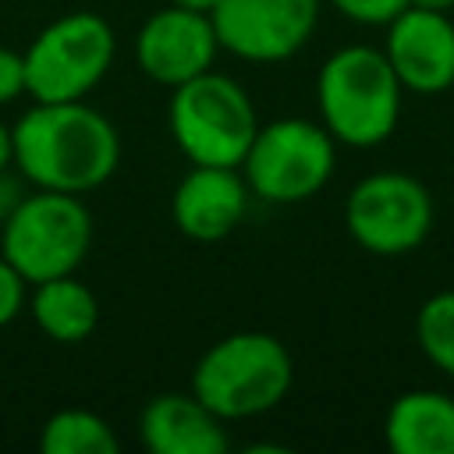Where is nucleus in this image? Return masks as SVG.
I'll return each mask as SVG.
<instances>
[{
	"label": "nucleus",
	"mask_w": 454,
	"mask_h": 454,
	"mask_svg": "<svg viewBox=\"0 0 454 454\" xmlns=\"http://www.w3.org/2000/svg\"><path fill=\"white\" fill-rule=\"evenodd\" d=\"M323 0H216L209 11L220 50L248 64L291 60L316 32Z\"/></svg>",
	"instance_id": "nucleus-9"
},
{
	"label": "nucleus",
	"mask_w": 454,
	"mask_h": 454,
	"mask_svg": "<svg viewBox=\"0 0 454 454\" xmlns=\"http://www.w3.org/2000/svg\"><path fill=\"white\" fill-rule=\"evenodd\" d=\"M436 220L429 188L408 170H376L355 181L344 199V227L369 255H408L415 252Z\"/></svg>",
	"instance_id": "nucleus-8"
},
{
	"label": "nucleus",
	"mask_w": 454,
	"mask_h": 454,
	"mask_svg": "<svg viewBox=\"0 0 454 454\" xmlns=\"http://www.w3.org/2000/svg\"><path fill=\"white\" fill-rule=\"evenodd\" d=\"M92 248V213L82 195L35 188L0 223V255L28 280L74 273Z\"/></svg>",
	"instance_id": "nucleus-5"
},
{
	"label": "nucleus",
	"mask_w": 454,
	"mask_h": 454,
	"mask_svg": "<svg viewBox=\"0 0 454 454\" xmlns=\"http://www.w3.org/2000/svg\"><path fill=\"white\" fill-rule=\"evenodd\" d=\"M294 383V362L280 337L238 330L209 344L192 369V394L223 422L273 411Z\"/></svg>",
	"instance_id": "nucleus-3"
},
{
	"label": "nucleus",
	"mask_w": 454,
	"mask_h": 454,
	"mask_svg": "<svg viewBox=\"0 0 454 454\" xmlns=\"http://www.w3.org/2000/svg\"><path fill=\"white\" fill-rule=\"evenodd\" d=\"M383 53L411 96H440L454 85V21L447 11L404 7L383 25Z\"/></svg>",
	"instance_id": "nucleus-11"
},
{
	"label": "nucleus",
	"mask_w": 454,
	"mask_h": 454,
	"mask_svg": "<svg viewBox=\"0 0 454 454\" xmlns=\"http://www.w3.org/2000/svg\"><path fill=\"white\" fill-rule=\"evenodd\" d=\"M25 96V57L11 46H0V106Z\"/></svg>",
	"instance_id": "nucleus-20"
},
{
	"label": "nucleus",
	"mask_w": 454,
	"mask_h": 454,
	"mask_svg": "<svg viewBox=\"0 0 454 454\" xmlns=\"http://www.w3.org/2000/svg\"><path fill=\"white\" fill-rule=\"evenodd\" d=\"M167 124L188 163L241 167L255 131V103L231 74L202 71L170 89Z\"/></svg>",
	"instance_id": "nucleus-4"
},
{
	"label": "nucleus",
	"mask_w": 454,
	"mask_h": 454,
	"mask_svg": "<svg viewBox=\"0 0 454 454\" xmlns=\"http://www.w3.org/2000/svg\"><path fill=\"white\" fill-rule=\"evenodd\" d=\"M404 89L383 46L348 43L333 50L316 74L319 124L348 149L383 145L401 121Z\"/></svg>",
	"instance_id": "nucleus-2"
},
{
	"label": "nucleus",
	"mask_w": 454,
	"mask_h": 454,
	"mask_svg": "<svg viewBox=\"0 0 454 454\" xmlns=\"http://www.w3.org/2000/svg\"><path fill=\"white\" fill-rule=\"evenodd\" d=\"M117 39L103 14L71 11L39 28L25 57V92L35 103L85 99L114 67Z\"/></svg>",
	"instance_id": "nucleus-6"
},
{
	"label": "nucleus",
	"mask_w": 454,
	"mask_h": 454,
	"mask_svg": "<svg viewBox=\"0 0 454 454\" xmlns=\"http://www.w3.org/2000/svg\"><path fill=\"white\" fill-rule=\"evenodd\" d=\"M28 305V280L0 255V330L11 326Z\"/></svg>",
	"instance_id": "nucleus-18"
},
{
	"label": "nucleus",
	"mask_w": 454,
	"mask_h": 454,
	"mask_svg": "<svg viewBox=\"0 0 454 454\" xmlns=\"http://www.w3.org/2000/svg\"><path fill=\"white\" fill-rule=\"evenodd\" d=\"M252 188L241 167H206L192 163V170L177 181L170 195V216L177 231L192 241H223L248 216Z\"/></svg>",
	"instance_id": "nucleus-12"
},
{
	"label": "nucleus",
	"mask_w": 454,
	"mask_h": 454,
	"mask_svg": "<svg viewBox=\"0 0 454 454\" xmlns=\"http://www.w3.org/2000/svg\"><path fill=\"white\" fill-rule=\"evenodd\" d=\"M167 4H177V7H192V11H213L216 7V0H167Z\"/></svg>",
	"instance_id": "nucleus-24"
},
{
	"label": "nucleus",
	"mask_w": 454,
	"mask_h": 454,
	"mask_svg": "<svg viewBox=\"0 0 454 454\" xmlns=\"http://www.w3.org/2000/svg\"><path fill=\"white\" fill-rule=\"evenodd\" d=\"M28 316L39 326V333H46L50 340L82 344L99 323V301L74 273H64L32 284Z\"/></svg>",
	"instance_id": "nucleus-15"
},
{
	"label": "nucleus",
	"mask_w": 454,
	"mask_h": 454,
	"mask_svg": "<svg viewBox=\"0 0 454 454\" xmlns=\"http://www.w3.org/2000/svg\"><path fill=\"white\" fill-rule=\"evenodd\" d=\"M326 4L358 25H387L394 14L408 7V0H326Z\"/></svg>",
	"instance_id": "nucleus-19"
},
{
	"label": "nucleus",
	"mask_w": 454,
	"mask_h": 454,
	"mask_svg": "<svg viewBox=\"0 0 454 454\" xmlns=\"http://www.w3.org/2000/svg\"><path fill=\"white\" fill-rule=\"evenodd\" d=\"M411 7H426V11H454V0H408Z\"/></svg>",
	"instance_id": "nucleus-23"
},
{
	"label": "nucleus",
	"mask_w": 454,
	"mask_h": 454,
	"mask_svg": "<svg viewBox=\"0 0 454 454\" xmlns=\"http://www.w3.org/2000/svg\"><path fill=\"white\" fill-rule=\"evenodd\" d=\"M25 195H28V192L21 188V181H18V177H11L7 170H0V223L18 209V202H21Z\"/></svg>",
	"instance_id": "nucleus-21"
},
{
	"label": "nucleus",
	"mask_w": 454,
	"mask_h": 454,
	"mask_svg": "<svg viewBox=\"0 0 454 454\" xmlns=\"http://www.w3.org/2000/svg\"><path fill=\"white\" fill-rule=\"evenodd\" d=\"M14 167L32 188L85 195L106 184L121 163V135L85 99L35 103L11 124Z\"/></svg>",
	"instance_id": "nucleus-1"
},
{
	"label": "nucleus",
	"mask_w": 454,
	"mask_h": 454,
	"mask_svg": "<svg viewBox=\"0 0 454 454\" xmlns=\"http://www.w3.org/2000/svg\"><path fill=\"white\" fill-rule=\"evenodd\" d=\"M415 340L426 362L454 380V287L436 291L419 305Z\"/></svg>",
	"instance_id": "nucleus-17"
},
{
	"label": "nucleus",
	"mask_w": 454,
	"mask_h": 454,
	"mask_svg": "<svg viewBox=\"0 0 454 454\" xmlns=\"http://www.w3.org/2000/svg\"><path fill=\"white\" fill-rule=\"evenodd\" d=\"M337 167L333 135L309 117H280L259 124L241 174L255 199L270 206H298L326 188Z\"/></svg>",
	"instance_id": "nucleus-7"
},
{
	"label": "nucleus",
	"mask_w": 454,
	"mask_h": 454,
	"mask_svg": "<svg viewBox=\"0 0 454 454\" xmlns=\"http://www.w3.org/2000/svg\"><path fill=\"white\" fill-rule=\"evenodd\" d=\"M450 209H454V202H450Z\"/></svg>",
	"instance_id": "nucleus-25"
},
{
	"label": "nucleus",
	"mask_w": 454,
	"mask_h": 454,
	"mask_svg": "<svg viewBox=\"0 0 454 454\" xmlns=\"http://www.w3.org/2000/svg\"><path fill=\"white\" fill-rule=\"evenodd\" d=\"M43 454H117L114 426L89 408H60L39 429Z\"/></svg>",
	"instance_id": "nucleus-16"
},
{
	"label": "nucleus",
	"mask_w": 454,
	"mask_h": 454,
	"mask_svg": "<svg viewBox=\"0 0 454 454\" xmlns=\"http://www.w3.org/2000/svg\"><path fill=\"white\" fill-rule=\"evenodd\" d=\"M383 440L394 454H454V394L415 387L390 401Z\"/></svg>",
	"instance_id": "nucleus-14"
},
{
	"label": "nucleus",
	"mask_w": 454,
	"mask_h": 454,
	"mask_svg": "<svg viewBox=\"0 0 454 454\" xmlns=\"http://www.w3.org/2000/svg\"><path fill=\"white\" fill-rule=\"evenodd\" d=\"M138 440L153 454H223L231 447L227 422L192 390L149 397L138 411Z\"/></svg>",
	"instance_id": "nucleus-13"
},
{
	"label": "nucleus",
	"mask_w": 454,
	"mask_h": 454,
	"mask_svg": "<svg viewBox=\"0 0 454 454\" xmlns=\"http://www.w3.org/2000/svg\"><path fill=\"white\" fill-rule=\"evenodd\" d=\"M14 167V135H11V124L0 121V170H11Z\"/></svg>",
	"instance_id": "nucleus-22"
},
{
	"label": "nucleus",
	"mask_w": 454,
	"mask_h": 454,
	"mask_svg": "<svg viewBox=\"0 0 454 454\" xmlns=\"http://www.w3.org/2000/svg\"><path fill=\"white\" fill-rule=\"evenodd\" d=\"M220 53V39L213 18L206 11L167 4L149 14L135 35V64L156 85H181L213 67Z\"/></svg>",
	"instance_id": "nucleus-10"
}]
</instances>
